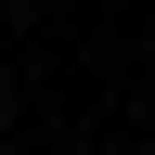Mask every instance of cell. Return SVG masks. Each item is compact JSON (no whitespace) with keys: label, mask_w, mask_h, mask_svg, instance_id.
<instances>
[{"label":"cell","mask_w":155,"mask_h":155,"mask_svg":"<svg viewBox=\"0 0 155 155\" xmlns=\"http://www.w3.org/2000/svg\"><path fill=\"white\" fill-rule=\"evenodd\" d=\"M0 116H13V104H0Z\"/></svg>","instance_id":"cell-1"}]
</instances>
